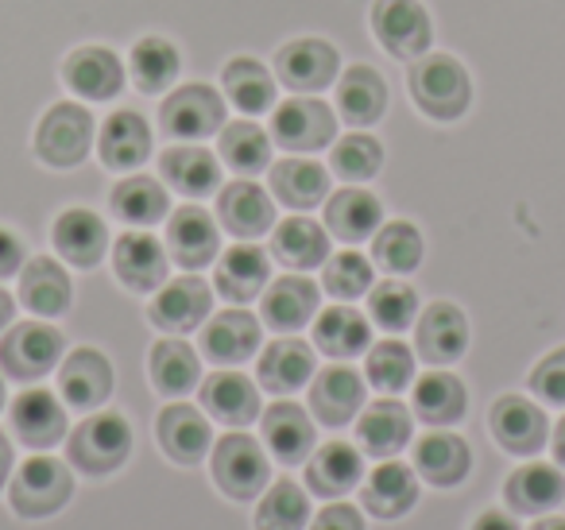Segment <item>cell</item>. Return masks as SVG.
I'll return each mask as SVG.
<instances>
[{
  "mask_svg": "<svg viewBox=\"0 0 565 530\" xmlns=\"http://www.w3.org/2000/svg\"><path fill=\"white\" fill-rule=\"evenodd\" d=\"M403 89L411 105L423 113V120L438 128H457L469 120L472 102H477V82L472 71L446 47H434L407 63L403 71Z\"/></svg>",
  "mask_w": 565,
  "mask_h": 530,
  "instance_id": "6da1fadb",
  "label": "cell"
},
{
  "mask_svg": "<svg viewBox=\"0 0 565 530\" xmlns=\"http://www.w3.org/2000/svg\"><path fill=\"white\" fill-rule=\"evenodd\" d=\"M97 144V120L86 102L58 97L40 113L32 132V159L43 171H78Z\"/></svg>",
  "mask_w": 565,
  "mask_h": 530,
  "instance_id": "7a4b0ae2",
  "label": "cell"
},
{
  "mask_svg": "<svg viewBox=\"0 0 565 530\" xmlns=\"http://www.w3.org/2000/svg\"><path fill=\"white\" fill-rule=\"evenodd\" d=\"M369 32L372 43L387 63L403 66L418 55L438 47V28L423 0H372L369 4Z\"/></svg>",
  "mask_w": 565,
  "mask_h": 530,
  "instance_id": "3957f363",
  "label": "cell"
},
{
  "mask_svg": "<svg viewBox=\"0 0 565 530\" xmlns=\"http://www.w3.org/2000/svg\"><path fill=\"white\" fill-rule=\"evenodd\" d=\"M228 102L217 82L182 78L171 94L159 97V132L171 144L210 140L225 128Z\"/></svg>",
  "mask_w": 565,
  "mask_h": 530,
  "instance_id": "277c9868",
  "label": "cell"
},
{
  "mask_svg": "<svg viewBox=\"0 0 565 530\" xmlns=\"http://www.w3.org/2000/svg\"><path fill=\"white\" fill-rule=\"evenodd\" d=\"M338 109L318 94H295L271 109V144L287 156H318L338 140Z\"/></svg>",
  "mask_w": 565,
  "mask_h": 530,
  "instance_id": "5b68a950",
  "label": "cell"
},
{
  "mask_svg": "<svg viewBox=\"0 0 565 530\" xmlns=\"http://www.w3.org/2000/svg\"><path fill=\"white\" fill-rule=\"evenodd\" d=\"M271 71L287 94H326L341 74V47L326 35H295L271 51Z\"/></svg>",
  "mask_w": 565,
  "mask_h": 530,
  "instance_id": "8992f818",
  "label": "cell"
},
{
  "mask_svg": "<svg viewBox=\"0 0 565 530\" xmlns=\"http://www.w3.org/2000/svg\"><path fill=\"white\" fill-rule=\"evenodd\" d=\"M132 453V426L117 411H89L66 437V457L78 473L86 476H109Z\"/></svg>",
  "mask_w": 565,
  "mask_h": 530,
  "instance_id": "52a82bcc",
  "label": "cell"
},
{
  "mask_svg": "<svg viewBox=\"0 0 565 530\" xmlns=\"http://www.w3.org/2000/svg\"><path fill=\"white\" fill-rule=\"evenodd\" d=\"M58 78L71 97L86 105H109L125 94L128 86V66L117 47L109 43H82V47L66 51Z\"/></svg>",
  "mask_w": 565,
  "mask_h": 530,
  "instance_id": "ba28073f",
  "label": "cell"
},
{
  "mask_svg": "<svg viewBox=\"0 0 565 530\" xmlns=\"http://www.w3.org/2000/svg\"><path fill=\"white\" fill-rule=\"evenodd\" d=\"M63 352V329L47 326V321H17L0 337V372L17 383H35L47 372H55Z\"/></svg>",
  "mask_w": 565,
  "mask_h": 530,
  "instance_id": "9c48e42d",
  "label": "cell"
},
{
  "mask_svg": "<svg viewBox=\"0 0 565 530\" xmlns=\"http://www.w3.org/2000/svg\"><path fill=\"white\" fill-rule=\"evenodd\" d=\"M74 496V476L71 468L58 457H28L17 468V476L9 480V499L12 511L24 515V519H47V515L63 511L66 499Z\"/></svg>",
  "mask_w": 565,
  "mask_h": 530,
  "instance_id": "30bf717a",
  "label": "cell"
},
{
  "mask_svg": "<svg viewBox=\"0 0 565 530\" xmlns=\"http://www.w3.org/2000/svg\"><path fill=\"white\" fill-rule=\"evenodd\" d=\"M333 109L349 128L384 125L387 109H392V78L372 63L341 66L338 82H333Z\"/></svg>",
  "mask_w": 565,
  "mask_h": 530,
  "instance_id": "8fae6325",
  "label": "cell"
},
{
  "mask_svg": "<svg viewBox=\"0 0 565 530\" xmlns=\"http://www.w3.org/2000/svg\"><path fill=\"white\" fill-rule=\"evenodd\" d=\"M210 453H213V480H217V488L228 499H241L244 504V499L259 496L267 488V480H271V465H267L259 442L241 434V430L225 434Z\"/></svg>",
  "mask_w": 565,
  "mask_h": 530,
  "instance_id": "7c38bea8",
  "label": "cell"
},
{
  "mask_svg": "<svg viewBox=\"0 0 565 530\" xmlns=\"http://www.w3.org/2000/svg\"><path fill=\"white\" fill-rule=\"evenodd\" d=\"M151 144H156L151 120L143 117L136 105L113 109L109 117L102 120V128H97V159H102V167L113 174L140 171L151 159Z\"/></svg>",
  "mask_w": 565,
  "mask_h": 530,
  "instance_id": "4fadbf2b",
  "label": "cell"
},
{
  "mask_svg": "<svg viewBox=\"0 0 565 530\" xmlns=\"http://www.w3.org/2000/svg\"><path fill=\"white\" fill-rule=\"evenodd\" d=\"M213 310V290L210 283L202 279L198 272H186L179 279H167L163 287L156 290V298L148 303V321L156 329L171 337H182L190 329L205 326Z\"/></svg>",
  "mask_w": 565,
  "mask_h": 530,
  "instance_id": "5bb4252c",
  "label": "cell"
},
{
  "mask_svg": "<svg viewBox=\"0 0 565 530\" xmlns=\"http://www.w3.org/2000/svg\"><path fill=\"white\" fill-rule=\"evenodd\" d=\"M469 314L449 298H438L415 318V352L434 368L457 364L469 352Z\"/></svg>",
  "mask_w": 565,
  "mask_h": 530,
  "instance_id": "9a60e30c",
  "label": "cell"
},
{
  "mask_svg": "<svg viewBox=\"0 0 565 530\" xmlns=\"http://www.w3.org/2000/svg\"><path fill=\"white\" fill-rule=\"evenodd\" d=\"M163 244H167V256H171L182 272H202V267L217 264V256H221L217 218L194 202L179 205V210H171V218H167Z\"/></svg>",
  "mask_w": 565,
  "mask_h": 530,
  "instance_id": "2e32d148",
  "label": "cell"
},
{
  "mask_svg": "<svg viewBox=\"0 0 565 530\" xmlns=\"http://www.w3.org/2000/svg\"><path fill=\"white\" fill-rule=\"evenodd\" d=\"M109 241H113L109 225L89 205H66L51 221V244H55V252L71 267H82V272L102 264L105 252H109Z\"/></svg>",
  "mask_w": 565,
  "mask_h": 530,
  "instance_id": "e0dca14e",
  "label": "cell"
},
{
  "mask_svg": "<svg viewBox=\"0 0 565 530\" xmlns=\"http://www.w3.org/2000/svg\"><path fill=\"white\" fill-rule=\"evenodd\" d=\"M488 430L500 442V449L515 453V457H534L550 437V418L539 403H531L526 395H500L488 411Z\"/></svg>",
  "mask_w": 565,
  "mask_h": 530,
  "instance_id": "ac0fdd59",
  "label": "cell"
},
{
  "mask_svg": "<svg viewBox=\"0 0 565 530\" xmlns=\"http://www.w3.org/2000/svg\"><path fill=\"white\" fill-rule=\"evenodd\" d=\"M217 225L236 241H259L275 229V198L256 179H233L217 190Z\"/></svg>",
  "mask_w": 565,
  "mask_h": 530,
  "instance_id": "d6986e66",
  "label": "cell"
},
{
  "mask_svg": "<svg viewBox=\"0 0 565 530\" xmlns=\"http://www.w3.org/2000/svg\"><path fill=\"white\" fill-rule=\"evenodd\" d=\"M167 244H159V236L132 229V233H120L113 241V272H117L120 287L136 290V295H156L167 283Z\"/></svg>",
  "mask_w": 565,
  "mask_h": 530,
  "instance_id": "ffe728a7",
  "label": "cell"
},
{
  "mask_svg": "<svg viewBox=\"0 0 565 530\" xmlns=\"http://www.w3.org/2000/svg\"><path fill=\"white\" fill-rule=\"evenodd\" d=\"M217 86L225 94V102L233 105L241 117H264L271 113L275 97H279V82H275V71L267 59H256V55H236L221 66L217 74Z\"/></svg>",
  "mask_w": 565,
  "mask_h": 530,
  "instance_id": "44dd1931",
  "label": "cell"
},
{
  "mask_svg": "<svg viewBox=\"0 0 565 530\" xmlns=\"http://www.w3.org/2000/svg\"><path fill=\"white\" fill-rule=\"evenodd\" d=\"M9 426L28 449H51L66 437V403L47 388H28L12 399Z\"/></svg>",
  "mask_w": 565,
  "mask_h": 530,
  "instance_id": "7402d4cb",
  "label": "cell"
},
{
  "mask_svg": "<svg viewBox=\"0 0 565 530\" xmlns=\"http://www.w3.org/2000/svg\"><path fill=\"white\" fill-rule=\"evenodd\" d=\"M198 344H202V357H210L213 364H221V368L244 364V360L256 357L259 344H264V321L252 318L241 306H233V310H221L205 321Z\"/></svg>",
  "mask_w": 565,
  "mask_h": 530,
  "instance_id": "603a6c76",
  "label": "cell"
},
{
  "mask_svg": "<svg viewBox=\"0 0 565 530\" xmlns=\"http://www.w3.org/2000/svg\"><path fill=\"white\" fill-rule=\"evenodd\" d=\"M128 82L140 97H163L182 82V51L167 35H140L128 47Z\"/></svg>",
  "mask_w": 565,
  "mask_h": 530,
  "instance_id": "cb8c5ba5",
  "label": "cell"
},
{
  "mask_svg": "<svg viewBox=\"0 0 565 530\" xmlns=\"http://www.w3.org/2000/svg\"><path fill=\"white\" fill-rule=\"evenodd\" d=\"M58 391L74 411H97L113 395V364L102 349H71L58 360Z\"/></svg>",
  "mask_w": 565,
  "mask_h": 530,
  "instance_id": "d4e9b609",
  "label": "cell"
},
{
  "mask_svg": "<svg viewBox=\"0 0 565 530\" xmlns=\"http://www.w3.org/2000/svg\"><path fill=\"white\" fill-rule=\"evenodd\" d=\"M310 411L322 426L341 430L364 411V375L356 368L330 364L310 380Z\"/></svg>",
  "mask_w": 565,
  "mask_h": 530,
  "instance_id": "484cf974",
  "label": "cell"
},
{
  "mask_svg": "<svg viewBox=\"0 0 565 530\" xmlns=\"http://www.w3.org/2000/svg\"><path fill=\"white\" fill-rule=\"evenodd\" d=\"M198 399H202V411L210 418H217L221 426H252L259 418V383H252L236 368H217L213 375H205L198 383Z\"/></svg>",
  "mask_w": 565,
  "mask_h": 530,
  "instance_id": "4316f807",
  "label": "cell"
},
{
  "mask_svg": "<svg viewBox=\"0 0 565 530\" xmlns=\"http://www.w3.org/2000/svg\"><path fill=\"white\" fill-rule=\"evenodd\" d=\"M318 287L307 275H279L275 283H267L259 295V321L275 333H299L302 326H310L318 314Z\"/></svg>",
  "mask_w": 565,
  "mask_h": 530,
  "instance_id": "83f0119b",
  "label": "cell"
},
{
  "mask_svg": "<svg viewBox=\"0 0 565 530\" xmlns=\"http://www.w3.org/2000/svg\"><path fill=\"white\" fill-rule=\"evenodd\" d=\"M159 174L186 202H198V198H210L221 190V159L217 151L202 148V144H171L159 156Z\"/></svg>",
  "mask_w": 565,
  "mask_h": 530,
  "instance_id": "f1b7e54d",
  "label": "cell"
},
{
  "mask_svg": "<svg viewBox=\"0 0 565 530\" xmlns=\"http://www.w3.org/2000/svg\"><path fill=\"white\" fill-rule=\"evenodd\" d=\"M267 190L287 210L307 213L330 198V167H322L318 159L307 156H287L267 167Z\"/></svg>",
  "mask_w": 565,
  "mask_h": 530,
  "instance_id": "f546056e",
  "label": "cell"
},
{
  "mask_svg": "<svg viewBox=\"0 0 565 530\" xmlns=\"http://www.w3.org/2000/svg\"><path fill=\"white\" fill-rule=\"evenodd\" d=\"M315 380V349L299 337H279L271 341L256 360V383L271 395L287 399L295 395L299 388H310Z\"/></svg>",
  "mask_w": 565,
  "mask_h": 530,
  "instance_id": "4dcf8cb0",
  "label": "cell"
},
{
  "mask_svg": "<svg viewBox=\"0 0 565 530\" xmlns=\"http://www.w3.org/2000/svg\"><path fill=\"white\" fill-rule=\"evenodd\" d=\"M259 434L282 465H302L315 453V418L291 399H279L267 411H259Z\"/></svg>",
  "mask_w": 565,
  "mask_h": 530,
  "instance_id": "1f68e13d",
  "label": "cell"
},
{
  "mask_svg": "<svg viewBox=\"0 0 565 530\" xmlns=\"http://www.w3.org/2000/svg\"><path fill=\"white\" fill-rule=\"evenodd\" d=\"M267 279H271V259L256 241H236L217 256V272H213V287L228 303H252L264 295Z\"/></svg>",
  "mask_w": 565,
  "mask_h": 530,
  "instance_id": "d6a6232c",
  "label": "cell"
},
{
  "mask_svg": "<svg viewBox=\"0 0 565 530\" xmlns=\"http://www.w3.org/2000/svg\"><path fill=\"white\" fill-rule=\"evenodd\" d=\"M156 437L174 465H198L213 449L210 418L190 403H167L156 418Z\"/></svg>",
  "mask_w": 565,
  "mask_h": 530,
  "instance_id": "836d02e7",
  "label": "cell"
},
{
  "mask_svg": "<svg viewBox=\"0 0 565 530\" xmlns=\"http://www.w3.org/2000/svg\"><path fill=\"white\" fill-rule=\"evenodd\" d=\"M411 414L426 426H454L469 414V388H465L461 375L446 372V368H430L415 380Z\"/></svg>",
  "mask_w": 565,
  "mask_h": 530,
  "instance_id": "e575fe53",
  "label": "cell"
},
{
  "mask_svg": "<svg viewBox=\"0 0 565 530\" xmlns=\"http://www.w3.org/2000/svg\"><path fill=\"white\" fill-rule=\"evenodd\" d=\"M384 225V202L364 187H341L326 198V229L341 244H364Z\"/></svg>",
  "mask_w": 565,
  "mask_h": 530,
  "instance_id": "d590c367",
  "label": "cell"
},
{
  "mask_svg": "<svg viewBox=\"0 0 565 530\" xmlns=\"http://www.w3.org/2000/svg\"><path fill=\"white\" fill-rule=\"evenodd\" d=\"M472 468V449L465 437L434 426L415 442V473L430 480L434 488H457Z\"/></svg>",
  "mask_w": 565,
  "mask_h": 530,
  "instance_id": "8d00e7d4",
  "label": "cell"
},
{
  "mask_svg": "<svg viewBox=\"0 0 565 530\" xmlns=\"http://www.w3.org/2000/svg\"><path fill=\"white\" fill-rule=\"evenodd\" d=\"M74 303V283L66 267L51 256H35L20 267V306L35 314V318H58Z\"/></svg>",
  "mask_w": 565,
  "mask_h": 530,
  "instance_id": "74e56055",
  "label": "cell"
},
{
  "mask_svg": "<svg viewBox=\"0 0 565 530\" xmlns=\"http://www.w3.org/2000/svg\"><path fill=\"white\" fill-rule=\"evenodd\" d=\"M109 210H113V218L125 221V225L151 229L171 218V194H167V187L156 174L132 171L109 190Z\"/></svg>",
  "mask_w": 565,
  "mask_h": 530,
  "instance_id": "f35d334b",
  "label": "cell"
},
{
  "mask_svg": "<svg viewBox=\"0 0 565 530\" xmlns=\"http://www.w3.org/2000/svg\"><path fill=\"white\" fill-rule=\"evenodd\" d=\"M411 422H415V414L399 399H376V403L356 414V442H361L364 453L387 460L407 449L411 430H415Z\"/></svg>",
  "mask_w": 565,
  "mask_h": 530,
  "instance_id": "ab89813d",
  "label": "cell"
},
{
  "mask_svg": "<svg viewBox=\"0 0 565 530\" xmlns=\"http://www.w3.org/2000/svg\"><path fill=\"white\" fill-rule=\"evenodd\" d=\"M271 132L256 125V117L225 120L217 132V159L236 174V179H256L259 171L271 167Z\"/></svg>",
  "mask_w": 565,
  "mask_h": 530,
  "instance_id": "60d3db41",
  "label": "cell"
},
{
  "mask_svg": "<svg viewBox=\"0 0 565 530\" xmlns=\"http://www.w3.org/2000/svg\"><path fill=\"white\" fill-rule=\"evenodd\" d=\"M364 480V457L349 442H326L310 453L307 460V484L315 496L341 499Z\"/></svg>",
  "mask_w": 565,
  "mask_h": 530,
  "instance_id": "b9f144b4",
  "label": "cell"
},
{
  "mask_svg": "<svg viewBox=\"0 0 565 530\" xmlns=\"http://www.w3.org/2000/svg\"><path fill=\"white\" fill-rule=\"evenodd\" d=\"M271 256L291 272H310V267H322L330 259V229L318 225V221L302 218H282L271 229Z\"/></svg>",
  "mask_w": 565,
  "mask_h": 530,
  "instance_id": "7bdbcfd3",
  "label": "cell"
},
{
  "mask_svg": "<svg viewBox=\"0 0 565 530\" xmlns=\"http://www.w3.org/2000/svg\"><path fill=\"white\" fill-rule=\"evenodd\" d=\"M372 326L356 306L338 303L315 314V349L326 352L330 360H353L369 352Z\"/></svg>",
  "mask_w": 565,
  "mask_h": 530,
  "instance_id": "ee69618b",
  "label": "cell"
},
{
  "mask_svg": "<svg viewBox=\"0 0 565 530\" xmlns=\"http://www.w3.org/2000/svg\"><path fill=\"white\" fill-rule=\"evenodd\" d=\"M364 511H372L376 519H399L418 504V476L415 468H407L403 460L387 457L384 465L372 468V476L361 488Z\"/></svg>",
  "mask_w": 565,
  "mask_h": 530,
  "instance_id": "f6af8a7d",
  "label": "cell"
},
{
  "mask_svg": "<svg viewBox=\"0 0 565 530\" xmlns=\"http://www.w3.org/2000/svg\"><path fill=\"white\" fill-rule=\"evenodd\" d=\"M503 499H508L511 511L519 515H542L554 511L565 499V476L562 468L546 465V460H526L503 484Z\"/></svg>",
  "mask_w": 565,
  "mask_h": 530,
  "instance_id": "bcb514c9",
  "label": "cell"
},
{
  "mask_svg": "<svg viewBox=\"0 0 565 530\" xmlns=\"http://www.w3.org/2000/svg\"><path fill=\"white\" fill-rule=\"evenodd\" d=\"M148 375L159 395H190L202 383V357L182 337H163L148 352Z\"/></svg>",
  "mask_w": 565,
  "mask_h": 530,
  "instance_id": "7dc6e473",
  "label": "cell"
},
{
  "mask_svg": "<svg viewBox=\"0 0 565 530\" xmlns=\"http://www.w3.org/2000/svg\"><path fill=\"white\" fill-rule=\"evenodd\" d=\"M387 163V144L380 136H369L364 128H353L341 140L330 144V171L338 174L349 187H361V182L376 179Z\"/></svg>",
  "mask_w": 565,
  "mask_h": 530,
  "instance_id": "c3c4849f",
  "label": "cell"
},
{
  "mask_svg": "<svg viewBox=\"0 0 565 530\" xmlns=\"http://www.w3.org/2000/svg\"><path fill=\"white\" fill-rule=\"evenodd\" d=\"M426 241L415 221H384L372 236V264L387 275H411L423 267Z\"/></svg>",
  "mask_w": 565,
  "mask_h": 530,
  "instance_id": "681fc988",
  "label": "cell"
},
{
  "mask_svg": "<svg viewBox=\"0 0 565 530\" xmlns=\"http://www.w3.org/2000/svg\"><path fill=\"white\" fill-rule=\"evenodd\" d=\"M364 380L376 391H384V395H399L415 380V352L403 341H395V337L369 344V352H364Z\"/></svg>",
  "mask_w": 565,
  "mask_h": 530,
  "instance_id": "f907efd6",
  "label": "cell"
},
{
  "mask_svg": "<svg viewBox=\"0 0 565 530\" xmlns=\"http://www.w3.org/2000/svg\"><path fill=\"white\" fill-rule=\"evenodd\" d=\"M369 318L387 333H403L407 326H415L418 318V290L411 283H403L399 275L392 279L372 283L369 290Z\"/></svg>",
  "mask_w": 565,
  "mask_h": 530,
  "instance_id": "816d5d0a",
  "label": "cell"
},
{
  "mask_svg": "<svg viewBox=\"0 0 565 530\" xmlns=\"http://www.w3.org/2000/svg\"><path fill=\"white\" fill-rule=\"evenodd\" d=\"M310 522V499L295 480H275L256 507V530H302Z\"/></svg>",
  "mask_w": 565,
  "mask_h": 530,
  "instance_id": "f5cc1de1",
  "label": "cell"
},
{
  "mask_svg": "<svg viewBox=\"0 0 565 530\" xmlns=\"http://www.w3.org/2000/svg\"><path fill=\"white\" fill-rule=\"evenodd\" d=\"M376 272H372V259L361 256L356 248H345L338 256H330L322 264V287L326 295H333L338 303H353V298L369 295Z\"/></svg>",
  "mask_w": 565,
  "mask_h": 530,
  "instance_id": "db71d44e",
  "label": "cell"
},
{
  "mask_svg": "<svg viewBox=\"0 0 565 530\" xmlns=\"http://www.w3.org/2000/svg\"><path fill=\"white\" fill-rule=\"evenodd\" d=\"M526 388L531 395H539L550 406H565V344L539 360L526 375Z\"/></svg>",
  "mask_w": 565,
  "mask_h": 530,
  "instance_id": "11a10c76",
  "label": "cell"
},
{
  "mask_svg": "<svg viewBox=\"0 0 565 530\" xmlns=\"http://www.w3.org/2000/svg\"><path fill=\"white\" fill-rule=\"evenodd\" d=\"M28 264V252H24V236L12 233L9 225H0V279H12L20 275V267Z\"/></svg>",
  "mask_w": 565,
  "mask_h": 530,
  "instance_id": "9f6ffc18",
  "label": "cell"
},
{
  "mask_svg": "<svg viewBox=\"0 0 565 530\" xmlns=\"http://www.w3.org/2000/svg\"><path fill=\"white\" fill-rule=\"evenodd\" d=\"M310 530H364V519L356 507L349 504H330L326 511H318L315 527Z\"/></svg>",
  "mask_w": 565,
  "mask_h": 530,
  "instance_id": "6f0895ef",
  "label": "cell"
},
{
  "mask_svg": "<svg viewBox=\"0 0 565 530\" xmlns=\"http://www.w3.org/2000/svg\"><path fill=\"white\" fill-rule=\"evenodd\" d=\"M469 530H519V522L508 511H480Z\"/></svg>",
  "mask_w": 565,
  "mask_h": 530,
  "instance_id": "680465c9",
  "label": "cell"
},
{
  "mask_svg": "<svg viewBox=\"0 0 565 530\" xmlns=\"http://www.w3.org/2000/svg\"><path fill=\"white\" fill-rule=\"evenodd\" d=\"M12 465H17V449L4 434H0V488L12 480Z\"/></svg>",
  "mask_w": 565,
  "mask_h": 530,
  "instance_id": "91938a15",
  "label": "cell"
},
{
  "mask_svg": "<svg viewBox=\"0 0 565 530\" xmlns=\"http://www.w3.org/2000/svg\"><path fill=\"white\" fill-rule=\"evenodd\" d=\"M12 318H17V298L9 295V290L0 287V333L12 326Z\"/></svg>",
  "mask_w": 565,
  "mask_h": 530,
  "instance_id": "94428289",
  "label": "cell"
},
{
  "mask_svg": "<svg viewBox=\"0 0 565 530\" xmlns=\"http://www.w3.org/2000/svg\"><path fill=\"white\" fill-rule=\"evenodd\" d=\"M554 457H557V465L565 468V414L557 418V426H554Z\"/></svg>",
  "mask_w": 565,
  "mask_h": 530,
  "instance_id": "6125c7cd",
  "label": "cell"
},
{
  "mask_svg": "<svg viewBox=\"0 0 565 530\" xmlns=\"http://www.w3.org/2000/svg\"><path fill=\"white\" fill-rule=\"evenodd\" d=\"M531 530H565V519H554V515H550V519H542V522H534Z\"/></svg>",
  "mask_w": 565,
  "mask_h": 530,
  "instance_id": "be15d7a7",
  "label": "cell"
},
{
  "mask_svg": "<svg viewBox=\"0 0 565 530\" xmlns=\"http://www.w3.org/2000/svg\"><path fill=\"white\" fill-rule=\"evenodd\" d=\"M0 411H4V380H0Z\"/></svg>",
  "mask_w": 565,
  "mask_h": 530,
  "instance_id": "e7e4bbea",
  "label": "cell"
}]
</instances>
